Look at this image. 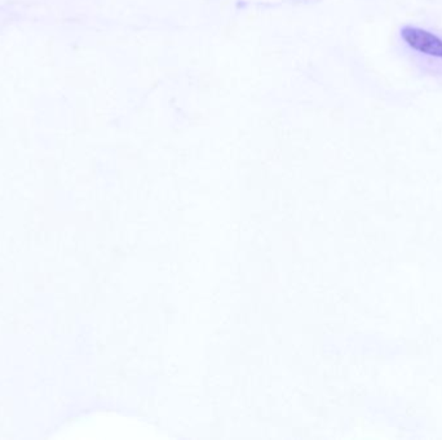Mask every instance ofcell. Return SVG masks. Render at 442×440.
I'll list each match as a JSON object with an SVG mask.
<instances>
[{
    "label": "cell",
    "mask_w": 442,
    "mask_h": 440,
    "mask_svg": "<svg viewBox=\"0 0 442 440\" xmlns=\"http://www.w3.org/2000/svg\"><path fill=\"white\" fill-rule=\"evenodd\" d=\"M401 38L408 47L423 55L442 58V39L424 28L406 26L401 31Z\"/></svg>",
    "instance_id": "1"
}]
</instances>
